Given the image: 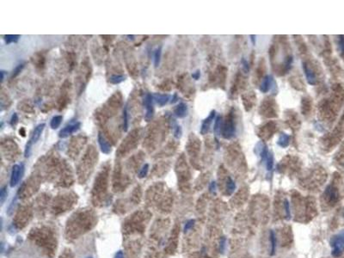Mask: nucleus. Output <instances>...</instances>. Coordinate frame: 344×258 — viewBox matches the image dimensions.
I'll return each mask as SVG.
<instances>
[{
  "mask_svg": "<svg viewBox=\"0 0 344 258\" xmlns=\"http://www.w3.org/2000/svg\"><path fill=\"white\" fill-rule=\"evenodd\" d=\"M330 245L332 247V256L335 257L340 256L344 251V230L332 237L330 240Z\"/></svg>",
  "mask_w": 344,
  "mask_h": 258,
  "instance_id": "obj_1",
  "label": "nucleus"
},
{
  "mask_svg": "<svg viewBox=\"0 0 344 258\" xmlns=\"http://www.w3.org/2000/svg\"><path fill=\"white\" fill-rule=\"evenodd\" d=\"M45 126H46L45 123H41V124H39V125L35 128V130H34L33 133H32V135H31L30 140H29V142H28L26 144V147H25V151H24V156H25V158L29 157V155H30L31 153L32 145H33L34 144H35V143L38 141V140L40 139V137H41V133H42V132H43Z\"/></svg>",
  "mask_w": 344,
  "mask_h": 258,
  "instance_id": "obj_2",
  "label": "nucleus"
},
{
  "mask_svg": "<svg viewBox=\"0 0 344 258\" xmlns=\"http://www.w3.org/2000/svg\"><path fill=\"white\" fill-rule=\"evenodd\" d=\"M285 208H286V213L288 218H290V209H289V202L288 201H285Z\"/></svg>",
  "mask_w": 344,
  "mask_h": 258,
  "instance_id": "obj_34",
  "label": "nucleus"
},
{
  "mask_svg": "<svg viewBox=\"0 0 344 258\" xmlns=\"http://www.w3.org/2000/svg\"><path fill=\"white\" fill-rule=\"evenodd\" d=\"M149 170V165L147 164H145L144 166L142 167V169L140 170V173H139V177L140 178H143L145 175H147V172Z\"/></svg>",
  "mask_w": 344,
  "mask_h": 258,
  "instance_id": "obj_25",
  "label": "nucleus"
},
{
  "mask_svg": "<svg viewBox=\"0 0 344 258\" xmlns=\"http://www.w3.org/2000/svg\"><path fill=\"white\" fill-rule=\"evenodd\" d=\"M266 166H267V171L269 172L272 171L274 168V156L272 152H269L268 155V158L266 159Z\"/></svg>",
  "mask_w": 344,
  "mask_h": 258,
  "instance_id": "obj_16",
  "label": "nucleus"
},
{
  "mask_svg": "<svg viewBox=\"0 0 344 258\" xmlns=\"http://www.w3.org/2000/svg\"><path fill=\"white\" fill-rule=\"evenodd\" d=\"M226 237H222L221 240H220V245H219V250H220L221 253H224L225 250H226Z\"/></svg>",
  "mask_w": 344,
  "mask_h": 258,
  "instance_id": "obj_29",
  "label": "nucleus"
},
{
  "mask_svg": "<svg viewBox=\"0 0 344 258\" xmlns=\"http://www.w3.org/2000/svg\"><path fill=\"white\" fill-rule=\"evenodd\" d=\"M22 173H23V165L22 164H15L12 168L11 175H10V187L14 188L17 186L19 183L20 179L22 178Z\"/></svg>",
  "mask_w": 344,
  "mask_h": 258,
  "instance_id": "obj_3",
  "label": "nucleus"
},
{
  "mask_svg": "<svg viewBox=\"0 0 344 258\" xmlns=\"http://www.w3.org/2000/svg\"><path fill=\"white\" fill-rule=\"evenodd\" d=\"M220 125H221V116L220 115H218L217 116V118H216V120H215V124H214V133H216V134H218V133H219V130H220Z\"/></svg>",
  "mask_w": 344,
  "mask_h": 258,
  "instance_id": "obj_23",
  "label": "nucleus"
},
{
  "mask_svg": "<svg viewBox=\"0 0 344 258\" xmlns=\"http://www.w3.org/2000/svg\"><path fill=\"white\" fill-rule=\"evenodd\" d=\"M7 194H8L7 187H3L1 188V191H0V202H1V204H3L5 202Z\"/></svg>",
  "mask_w": 344,
  "mask_h": 258,
  "instance_id": "obj_24",
  "label": "nucleus"
},
{
  "mask_svg": "<svg viewBox=\"0 0 344 258\" xmlns=\"http://www.w3.org/2000/svg\"><path fill=\"white\" fill-rule=\"evenodd\" d=\"M194 225H195V220L194 219L188 220L187 223H186V225H185V226H184V232H187L188 230H190L194 226Z\"/></svg>",
  "mask_w": 344,
  "mask_h": 258,
  "instance_id": "obj_28",
  "label": "nucleus"
},
{
  "mask_svg": "<svg viewBox=\"0 0 344 258\" xmlns=\"http://www.w3.org/2000/svg\"><path fill=\"white\" fill-rule=\"evenodd\" d=\"M123 128L125 132L127 131V128H128V113H127L126 107H125V109L123 110Z\"/></svg>",
  "mask_w": 344,
  "mask_h": 258,
  "instance_id": "obj_21",
  "label": "nucleus"
},
{
  "mask_svg": "<svg viewBox=\"0 0 344 258\" xmlns=\"http://www.w3.org/2000/svg\"><path fill=\"white\" fill-rule=\"evenodd\" d=\"M326 194H328V196L330 198V201L331 202H335L336 200H337V198H338V194H337V193L335 191V189L332 188L331 186L327 188Z\"/></svg>",
  "mask_w": 344,
  "mask_h": 258,
  "instance_id": "obj_15",
  "label": "nucleus"
},
{
  "mask_svg": "<svg viewBox=\"0 0 344 258\" xmlns=\"http://www.w3.org/2000/svg\"><path fill=\"white\" fill-rule=\"evenodd\" d=\"M126 79V77L123 75H113L109 78V82L113 84H118L123 82Z\"/></svg>",
  "mask_w": 344,
  "mask_h": 258,
  "instance_id": "obj_17",
  "label": "nucleus"
},
{
  "mask_svg": "<svg viewBox=\"0 0 344 258\" xmlns=\"http://www.w3.org/2000/svg\"><path fill=\"white\" fill-rule=\"evenodd\" d=\"M62 120H63V116L62 115H55V116H53L52 120H51V121H50V127H52V129H57L58 127L60 126Z\"/></svg>",
  "mask_w": 344,
  "mask_h": 258,
  "instance_id": "obj_14",
  "label": "nucleus"
},
{
  "mask_svg": "<svg viewBox=\"0 0 344 258\" xmlns=\"http://www.w3.org/2000/svg\"><path fill=\"white\" fill-rule=\"evenodd\" d=\"M17 122H18L17 114H16V113H14V114H12V116H11V119H10V125H11L12 127H14V126L17 125Z\"/></svg>",
  "mask_w": 344,
  "mask_h": 258,
  "instance_id": "obj_30",
  "label": "nucleus"
},
{
  "mask_svg": "<svg viewBox=\"0 0 344 258\" xmlns=\"http://www.w3.org/2000/svg\"><path fill=\"white\" fill-rule=\"evenodd\" d=\"M114 258H124V254H123L122 250H119L117 253L115 254Z\"/></svg>",
  "mask_w": 344,
  "mask_h": 258,
  "instance_id": "obj_36",
  "label": "nucleus"
},
{
  "mask_svg": "<svg viewBox=\"0 0 344 258\" xmlns=\"http://www.w3.org/2000/svg\"><path fill=\"white\" fill-rule=\"evenodd\" d=\"M215 115H216V112H215V110H213V111H211L209 115L203 121L201 127H200V133L201 134H206L207 132L209 131V127L211 126V123L214 121V119L215 118Z\"/></svg>",
  "mask_w": 344,
  "mask_h": 258,
  "instance_id": "obj_7",
  "label": "nucleus"
},
{
  "mask_svg": "<svg viewBox=\"0 0 344 258\" xmlns=\"http://www.w3.org/2000/svg\"><path fill=\"white\" fill-rule=\"evenodd\" d=\"M98 144L100 145L101 151L102 152H103L104 154H109L111 152L112 149L110 144L108 143V141L106 140V139L104 138V136L102 135V133L98 134Z\"/></svg>",
  "mask_w": 344,
  "mask_h": 258,
  "instance_id": "obj_8",
  "label": "nucleus"
},
{
  "mask_svg": "<svg viewBox=\"0 0 344 258\" xmlns=\"http://www.w3.org/2000/svg\"><path fill=\"white\" fill-rule=\"evenodd\" d=\"M210 191L212 193H215L216 191V188H217V183L216 182H212L210 184Z\"/></svg>",
  "mask_w": 344,
  "mask_h": 258,
  "instance_id": "obj_33",
  "label": "nucleus"
},
{
  "mask_svg": "<svg viewBox=\"0 0 344 258\" xmlns=\"http://www.w3.org/2000/svg\"><path fill=\"white\" fill-rule=\"evenodd\" d=\"M289 141H290V136L287 133H281L280 135L279 140L277 141V144L282 148H286L289 144Z\"/></svg>",
  "mask_w": 344,
  "mask_h": 258,
  "instance_id": "obj_13",
  "label": "nucleus"
},
{
  "mask_svg": "<svg viewBox=\"0 0 344 258\" xmlns=\"http://www.w3.org/2000/svg\"><path fill=\"white\" fill-rule=\"evenodd\" d=\"M187 114V107L185 103L181 102L175 109V114L179 118H184Z\"/></svg>",
  "mask_w": 344,
  "mask_h": 258,
  "instance_id": "obj_10",
  "label": "nucleus"
},
{
  "mask_svg": "<svg viewBox=\"0 0 344 258\" xmlns=\"http://www.w3.org/2000/svg\"><path fill=\"white\" fill-rule=\"evenodd\" d=\"M1 81L3 82L4 81V79H5V71H1Z\"/></svg>",
  "mask_w": 344,
  "mask_h": 258,
  "instance_id": "obj_38",
  "label": "nucleus"
},
{
  "mask_svg": "<svg viewBox=\"0 0 344 258\" xmlns=\"http://www.w3.org/2000/svg\"><path fill=\"white\" fill-rule=\"evenodd\" d=\"M270 244H271V255L273 256L275 252V246H276V238L273 231L270 232Z\"/></svg>",
  "mask_w": 344,
  "mask_h": 258,
  "instance_id": "obj_20",
  "label": "nucleus"
},
{
  "mask_svg": "<svg viewBox=\"0 0 344 258\" xmlns=\"http://www.w3.org/2000/svg\"><path fill=\"white\" fill-rule=\"evenodd\" d=\"M24 67V65L23 64H20V65H18L15 69H14L13 72H12V75H11V78H15V77H17L20 72H21V71L22 70V68Z\"/></svg>",
  "mask_w": 344,
  "mask_h": 258,
  "instance_id": "obj_27",
  "label": "nucleus"
},
{
  "mask_svg": "<svg viewBox=\"0 0 344 258\" xmlns=\"http://www.w3.org/2000/svg\"><path fill=\"white\" fill-rule=\"evenodd\" d=\"M241 63H242V65H243V67H244V71H245L246 72H248L249 71V65L248 61H247L244 58H243V59L241 60Z\"/></svg>",
  "mask_w": 344,
  "mask_h": 258,
  "instance_id": "obj_31",
  "label": "nucleus"
},
{
  "mask_svg": "<svg viewBox=\"0 0 344 258\" xmlns=\"http://www.w3.org/2000/svg\"><path fill=\"white\" fill-rule=\"evenodd\" d=\"M255 37H256L255 35H250V38H251V40H252L253 44H255V42H256V41H255Z\"/></svg>",
  "mask_w": 344,
  "mask_h": 258,
  "instance_id": "obj_39",
  "label": "nucleus"
},
{
  "mask_svg": "<svg viewBox=\"0 0 344 258\" xmlns=\"http://www.w3.org/2000/svg\"><path fill=\"white\" fill-rule=\"evenodd\" d=\"M80 126H81V123L80 122L72 123V124H70V125L66 126V127H64L63 129H61L60 131V133H59L60 138H62V139L67 138L68 136H70L71 134H72L73 133L78 131L79 128H80Z\"/></svg>",
  "mask_w": 344,
  "mask_h": 258,
  "instance_id": "obj_4",
  "label": "nucleus"
},
{
  "mask_svg": "<svg viewBox=\"0 0 344 258\" xmlns=\"http://www.w3.org/2000/svg\"><path fill=\"white\" fill-rule=\"evenodd\" d=\"M272 81H273V79H272L271 76H269V75L266 76L265 78H264V79L262 80V82H261V86H260V90H261L262 93H266V92L269 91L270 87H271Z\"/></svg>",
  "mask_w": 344,
  "mask_h": 258,
  "instance_id": "obj_11",
  "label": "nucleus"
},
{
  "mask_svg": "<svg viewBox=\"0 0 344 258\" xmlns=\"http://www.w3.org/2000/svg\"><path fill=\"white\" fill-rule=\"evenodd\" d=\"M144 104L146 109V114H145V120L149 121L153 118V96L152 94H146L145 97Z\"/></svg>",
  "mask_w": 344,
  "mask_h": 258,
  "instance_id": "obj_5",
  "label": "nucleus"
},
{
  "mask_svg": "<svg viewBox=\"0 0 344 258\" xmlns=\"http://www.w3.org/2000/svg\"><path fill=\"white\" fill-rule=\"evenodd\" d=\"M235 133V125L233 122V120L229 119L224 124V129H223V136L227 140L233 137Z\"/></svg>",
  "mask_w": 344,
  "mask_h": 258,
  "instance_id": "obj_6",
  "label": "nucleus"
},
{
  "mask_svg": "<svg viewBox=\"0 0 344 258\" xmlns=\"http://www.w3.org/2000/svg\"><path fill=\"white\" fill-rule=\"evenodd\" d=\"M182 133H183V131H182V127H180V126H178V125H176L174 127V136L176 138V139H180L181 137H182Z\"/></svg>",
  "mask_w": 344,
  "mask_h": 258,
  "instance_id": "obj_26",
  "label": "nucleus"
},
{
  "mask_svg": "<svg viewBox=\"0 0 344 258\" xmlns=\"http://www.w3.org/2000/svg\"><path fill=\"white\" fill-rule=\"evenodd\" d=\"M153 100L155 101L159 106H164L165 104L168 103V102H169L170 99V95H165V94H158V93H155V94H153Z\"/></svg>",
  "mask_w": 344,
  "mask_h": 258,
  "instance_id": "obj_9",
  "label": "nucleus"
},
{
  "mask_svg": "<svg viewBox=\"0 0 344 258\" xmlns=\"http://www.w3.org/2000/svg\"><path fill=\"white\" fill-rule=\"evenodd\" d=\"M20 35H5V40L6 44H10L13 42H17Z\"/></svg>",
  "mask_w": 344,
  "mask_h": 258,
  "instance_id": "obj_19",
  "label": "nucleus"
},
{
  "mask_svg": "<svg viewBox=\"0 0 344 258\" xmlns=\"http://www.w3.org/2000/svg\"><path fill=\"white\" fill-rule=\"evenodd\" d=\"M160 58H161V48H158L154 53V66L157 67L160 63Z\"/></svg>",
  "mask_w": 344,
  "mask_h": 258,
  "instance_id": "obj_22",
  "label": "nucleus"
},
{
  "mask_svg": "<svg viewBox=\"0 0 344 258\" xmlns=\"http://www.w3.org/2000/svg\"><path fill=\"white\" fill-rule=\"evenodd\" d=\"M87 258H92V257H87Z\"/></svg>",
  "mask_w": 344,
  "mask_h": 258,
  "instance_id": "obj_40",
  "label": "nucleus"
},
{
  "mask_svg": "<svg viewBox=\"0 0 344 258\" xmlns=\"http://www.w3.org/2000/svg\"><path fill=\"white\" fill-rule=\"evenodd\" d=\"M303 69H304L305 77H306V79H307L308 83H309L310 84H311V85H314V84L316 83V78H315V75H314L313 71L311 70L306 65H304V66H303Z\"/></svg>",
  "mask_w": 344,
  "mask_h": 258,
  "instance_id": "obj_12",
  "label": "nucleus"
},
{
  "mask_svg": "<svg viewBox=\"0 0 344 258\" xmlns=\"http://www.w3.org/2000/svg\"><path fill=\"white\" fill-rule=\"evenodd\" d=\"M339 47L341 51L344 53V36L343 35H340L339 36Z\"/></svg>",
  "mask_w": 344,
  "mask_h": 258,
  "instance_id": "obj_32",
  "label": "nucleus"
},
{
  "mask_svg": "<svg viewBox=\"0 0 344 258\" xmlns=\"http://www.w3.org/2000/svg\"><path fill=\"white\" fill-rule=\"evenodd\" d=\"M226 188H227V191H228V194H232V193L234 192V190H235V188H236L235 183H234V181L231 179V177H228V178H227Z\"/></svg>",
  "mask_w": 344,
  "mask_h": 258,
  "instance_id": "obj_18",
  "label": "nucleus"
},
{
  "mask_svg": "<svg viewBox=\"0 0 344 258\" xmlns=\"http://www.w3.org/2000/svg\"><path fill=\"white\" fill-rule=\"evenodd\" d=\"M200 71L199 70H197L195 71V72H194L193 74H192V78L194 79H195V80H198V79H200Z\"/></svg>",
  "mask_w": 344,
  "mask_h": 258,
  "instance_id": "obj_35",
  "label": "nucleus"
},
{
  "mask_svg": "<svg viewBox=\"0 0 344 258\" xmlns=\"http://www.w3.org/2000/svg\"><path fill=\"white\" fill-rule=\"evenodd\" d=\"M176 99H177V96H176V94H175L174 96H173V98H172V100L170 101V102H171V103H174V102H176L177 101Z\"/></svg>",
  "mask_w": 344,
  "mask_h": 258,
  "instance_id": "obj_37",
  "label": "nucleus"
}]
</instances>
